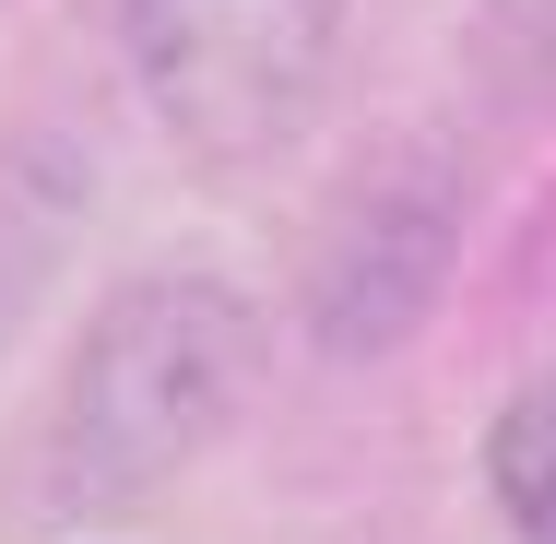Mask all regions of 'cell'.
Returning a JSON list of instances; mask_svg holds the SVG:
<instances>
[{
    "instance_id": "cell-1",
    "label": "cell",
    "mask_w": 556,
    "mask_h": 544,
    "mask_svg": "<svg viewBox=\"0 0 556 544\" xmlns=\"http://www.w3.org/2000/svg\"><path fill=\"white\" fill-rule=\"evenodd\" d=\"M249 379H261L249 296H225L202 273L118 284L60 367V403H48V438H36V473H48L36 497L48 509H118V497L166 485L178 461H202L237 427Z\"/></svg>"
},
{
    "instance_id": "cell-2",
    "label": "cell",
    "mask_w": 556,
    "mask_h": 544,
    "mask_svg": "<svg viewBox=\"0 0 556 544\" xmlns=\"http://www.w3.org/2000/svg\"><path fill=\"white\" fill-rule=\"evenodd\" d=\"M332 36L343 0H118V48L190 166L285 154L320 107Z\"/></svg>"
},
{
    "instance_id": "cell-3",
    "label": "cell",
    "mask_w": 556,
    "mask_h": 544,
    "mask_svg": "<svg viewBox=\"0 0 556 544\" xmlns=\"http://www.w3.org/2000/svg\"><path fill=\"white\" fill-rule=\"evenodd\" d=\"M439 273H450V202L415 190V178H367L332 214L320 261H308V320H320V343H343V355H379L391 331L427 320Z\"/></svg>"
},
{
    "instance_id": "cell-4",
    "label": "cell",
    "mask_w": 556,
    "mask_h": 544,
    "mask_svg": "<svg viewBox=\"0 0 556 544\" xmlns=\"http://www.w3.org/2000/svg\"><path fill=\"white\" fill-rule=\"evenodd\" d=\"M72 225H84V166L48 142H0V343L24 320V296L60 273Z\"/></svg>"
},
{
    "instance_id": "cell-5",
    "label": "cell",
    "mask_w": 556,
    "mask_h": 544,
    "mask_svg": "<svg viewBox=\"0 0 556 544\" xmlns=\"http://www.w3.org/2000/svg\"><path fill=\"white\" fill-rule=\"evenodd\" d=\"M485 485H497V509H509L521 544H556V367L497 403V427H485Z\"/></svg>"
}]
</instances>
